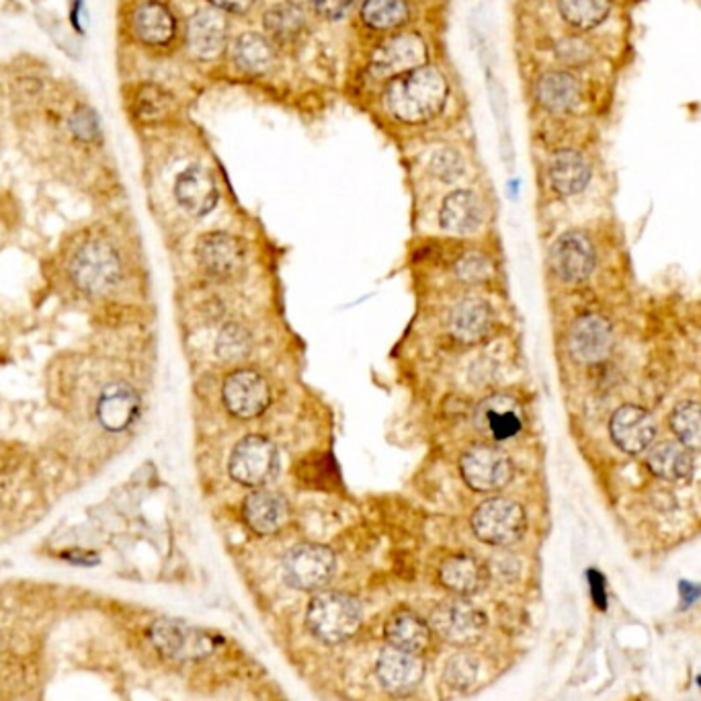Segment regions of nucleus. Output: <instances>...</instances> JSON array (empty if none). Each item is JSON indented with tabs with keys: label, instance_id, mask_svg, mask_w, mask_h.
<instances>
[{
	"label": "nucleus",
	"instance_id": "1",
	"mask_svg": "<svg viewBox=\"0 0 701 701\" xmlns=\"http://www.w3.org/2000/svg\"><path fill=\"white\" fill-rule=\"evenodd\" d=\"M447 95L450 87L442 72L433 66H418L389 80L384 103L392 117L403 124H425L442 113Z\"/></svg>",
	"mask_w": 701,
	"mask_h": 701
},
{
	"label": "nucleus",
	"instance_id": "2",
	"mask_svg": "<svg viewBox=\"0 0 701 701\" xmlns=\"http://www.w3.org/2000/svg\"><path fill=\"white\" fill-rule=\"evenodd\" d=\"M362 605L340 591H323L312 599L306 623L312 634L326 644H338L353 636L362 625Z\"/></svg>",
	"mask_w": 701,
	"mask_h": 701
},
{
	"label": "nucleus",
	"instance_id": "3",
	"mask_svg": "<svg viewBox=\"0 0 701 701\" xmlns=\"http://www.w3.org/2000/svg\"><path fill=\"white\" fill-rule=\"evenodd\" d=\"M72 282L87 294H105L121 282V260L107 240H87L70 260Z\"/></svg>",
	"mask_w": 701,
	"mask_h": 701
},
{
	"label": "nucleus",
	"instance_id": "4",
	"mask_svg": "<svg viewBox=\"0 0 701 701\" xmlns=\"http://www.w3.org/2000/svg\"><path fill=\"white\" fill-rule=\"evenodd\" d=\"M472 530L484 544L506 547L517 544L523 537L527 530V515L523 506L511 498H488L476 506Z\"/></svg>",
	"mask_w": 701,
	"mask_h": 701
},
{
	"label": "nucleus",
	"instance_id": "5",
	"mask_svg": "<svg viewBox=\"0 0 701 701\" xmlns=\"http://www.w3.org/2000/svg\"><path fill=\"white\" fill-rule=\"evenodd\" d=\"M228 467L233 481L247 488H263L279 472V452L267 437L248 435L236 443Z\"/></svg>",
	"mask_w": 701,
	"mask_h": 701
},
{
	"label": "nucleus",
	"instance_id": "6",
	"mask_svg": "<svg viewBox=\"0 0 701 701\" xmlns=\"http://www.w3.org/2000/svg\"><path fill=\"white\" fill-rule=\"evenodd\" d=\"M337 559L330 547L320 544L294 545L284 559L286 583L298 591H318L330 583Z\"/></svg>",
	"mask_w": 701,
	"mask_h": 701
},
{
	"label": "nucleus",
	"instance_id": "7",
	"mask_svg": "<svg viewBox=\"0 0 701 701\" xmlns=\"http://www.w3.org/2000/svg\"><path fill=\"white\" fill-rule=\"evenodd\" d=\"M155 649L170 661L191 662L206 659L214 650L211 638L181 620H158L150 628Z\"/></svg>",
	"mask_w": 701,
	"mask_h": 701
},
{
	"label": "nucleus",
	"instance_id": "8",
	"mask_svg": "<svg viewBox=\"0 0 701 701\" xmlns=\"http://www.w3.org/2000/svg\"><path fill=\"white\" fill-rule=\"evenodd\" d=\"M462 476L472 491L494 493L505 488L515 476L511 457L491 445H474L462 455Z\"/></svg>",
	"mask_w": 701,
	"mask_h": 701
},
{
	"label": "nucleus",
	"instance_id": "9",
	"mask_svg": "<svg viewBox=\"0 0 701 701\" xmlns=\"http://www.w3.org/2000/svg\"><path fill=\"white\" fill-rule=\"evenodd\" d=\"M428 625L445 642L454 646H470L481 640L486 615L464 599H452L435 608Z\"/></svg>",
	"mask_w": 701,
	"mask_h": 701
},
{
	"label": "nucleus",
	"instance_id": "10",
	"mask_svg": "<svg viewBox=\"0 0 701 701\" xmlns=\"http://www.w3.org/2000/svg\"><path fill=\"white\" fill-rule=\"evenodd\" d=\"M221 396L228 413L243 421L263 415L271 403L269 384L255 369H236L226 377Z\"/></svg>",
	"mask_w": 701,
	"mask_h": 701
},
{
	"label": "nucleus",
	"instance_id": "11",
	"mask_svg": "<svg viewBox=\"0 0 701 701\" xmlns=\"http://www.w3.org/2000/svg\"><path fill=\"white\" fill-rule=\"evenodd\" d=\"M427 62V46L416 33H398L379 43L369 62L374 78H396Z\"/></svg>",
	"mask_w": 701,
	"mask_h": 701
},
{
	"label": "nucleus",
	"instance_id": "12",
	"mask_svg": "<svg viewBox=\"0 0 701 701\" xmlns=\"http://www.w3.org/2000/svg\"><path fill=\"white\" fill-rule=\"evenodd\" d=\"M552 269L566 284H583L595 271V247L583 233H566L554 243L550 253Z\"/></svg>",
	"mask_w": 701,
	"mask_h": 701
},
{
	"label": "nucleus",
	"instance_id": "13",
	"mask_svg": "<svg viewBox=\"0 0 701 701\" xmlns=\"http://www.w3.org/2000/svg\"><path fill=\"white\" fill-rule=\"evenodd\" d=\"M610 435L625 454H642L656 437V423L646 408L623 404L611 416Z\"/></svg>",
	"mask_w": 701,
	"mask_h": 701
},
{
	"label": "nucleus",
	"instance_id": "14",
	"mask_svg": "<svg viewBox=\"0 0 701 701\" xmlns=\"http://www.w3.org/2000/svg\"><path fill=\"white\" fill-rule=\"evenodd\" d=\"M199 267L214 279H233L245 267V250L233 234L209 233L197 243Z\"/></svg>",
	"mask_w": 701,
	"mask_h": 701
},
{
	"label": "nucleus",
	"instance_id": "15",
	"mask_svg": "<svg viewBox=\"0 0 701 701\" xmlns=\"http://www.w3.org/2000/svg\"><path fill=\"white\" fill-rule=\"evenodd\" d=\"M376 673L386 691L394 695H406L421 685L425 664L415 652L389 646L377 656Z\"/></svg>",
	"mask_w": 701,
	"mask_h": 701
},
{
	"label": "nucleus",
	"instance_id": "16",
	"mask_svg": "<svg viewBox=\"0 0 701 701\" xmlns=\"http://www.w3.org/2000/svg\"><path fill=\"white\" fill-rule=\"evenodd\" d=\"M572 357L581 364H598L613 349L611 325L598 314L581 316L571 328Z\"/></svg>",
	"mask_w": 701,
	"mask_h": 701
},
{
	"label": "nucleus",
	"instance_id": "17",
	"mask_svg": "<svg viewBox=\"0 0 701 701\" xmlns=\"http://www.w3.org/2000/svg\"><path fill=\"white\" fill-rule=\"evenodd\" d=\"M175 197L189 216L204 218L218 204V185L208 169L195 165L177 177Z\"/></svg>",
	"mask_w": 701,
	"mask_h": 701
},
{
	"label": "nucleus",
	"instance_id": "18",
	"mask_svg": "<svg viewBox=\"0 0 701 701\" xmlns=\"http://www.w3.org/2000/svg\"><path fill=\"white\" fill-rule=\"evenodd\" d=\"M131 31L144 46L160 48L175 38L177 21L165 2L142 0L131 13Z\"/></svg>",
	"mask_w": 701,
	"mask_h": 701
},
{
	"label": "nucleus",
	"instance_id": "19",
	"mask_svg": "<svg viewBox=\"0 0 701 701\" xmlns=\"http://www.w3.org/2000/svg\"><path fill=\"white\" fill-rule=\"evenodd\" d=\"M228 21L218 9H206L195 13L187 23L189 48L204 60L218 58L226 48Z\"/></svg>",
	"mask_w": 701,
	"mask_h": 701
},
{
	"label": "nucleus",
	"instance_id": "20",
	"mask_svg": "<svg viewBox=\"0 0 701 701\" xmlns=\"http://www.w3.org/2000/svg\"><path fill=\"white\" fill-rule=\"evenodd\" d=\"M248 527L259 535L277 533L289 520V505L282 494L255 491L243 505Z\"/></svg>",
	"mask_w": 701,
	"mask_h": 701
},
{
	"label": "nucleus",
	"instance_id": "21",
	"mask_svg": "<svg viewBox=\"0 0 701 701\" xmlns=\"http://www.w3.org/2000/svg\"><path fill=\"white\" fill-rule=\"evenodd\" d=\"M484 221L481 197L467 189H457L443 199L440 224L450 234L476 233Z\"/></svg>",
	"mask_w": 701,
	"mask_h": 701
},
{
	"label": "nucleus",
	"instance_id": "22",
	"mask_svg": "<svg viewBox=\"0 0 701 701\" xmlns=\"http://www.w3.org/2000/svg\"><path fill=\"white\" fill-rule=\"evenodd\" d=\"M493 328V310L481 298L462 299L450 316V330L462 343H478Z\"/></svg>",
	"mask_w": 701,
	"mask_h": 701
},
{
	"label": "nucleus",
	"instance_id": "23",
	"mask_svg": "<svg viewBox=\"0 0 701 701\" xmlns=\"http://www.w3.org/2000/svg\"><path fill=\"white\" fill-rule=\"evenodd\" d=\"M547 177L556 194L572 197L584 191V187L591 181V167L583 155L574 150H560L550 160Z\"/></svg>",
	"mask_w": 701,
	"mask_h": 701
},
{
	"label": "nucleus",
	"instance_id": "24",
	"mask_svg": "<svg viewBox=\"0 0 701 701\" xmlns=\"http://www.w3.org/2000/svg\"><path fill=\"white\" fill-rule=\"evenodd\" d=\"M478 421L481 427L496 442H509L517 437L523 427L520 406L505 396H494L484 401L478 411Z\"/></svg>",
	"mask_w": 701,
	"mask_h": 701
},
{
	"label": "nucleus",
	"instance_id": "25",
	"mask_svg": "<svg viewBox=\"0 0 701 701\" xmlns=\"http://www.w3.org/2000/svg\"><path fill=\"white\" fill-rule=\"evenodd\" d=\"M649 466L652 474L662 481L689 482L693 478L695 462L685 445L661 442L650 450Z\"/></svg>",
	"mask_w": 701,
	"mask_h": 701
},
{
	"label": "nucleus",
	"instance_id": "26",
	"mask_svg": "<svg viewBox=\"0 0 701 701\" xmlns=\"http://www.w3.org/2000/svg\"><path fill=\"white\" fill-rule=\"evenodd\" d=\"M440 581L450 593H454L457 598H467V595L478 593L484 586L486 571L478 560L467 554H455L443 562L440 569Z\"/></svg>",
	"mask_w": 701,
	"mask_h": 701
},
{
	"label": "nucleus",
	"instance_id": "27",
	"mask_svg": "<svg viewBox=\"0 0 701 701\" xmlns=\"http://www.w3.org/2000/svg\"><path fill=\"white\" fill-rule=\"evenodd\" d=\"M535 95H537V101L547 111L566 113L581 101V87H579V80L569 72L552 70L537 80Z\"/></svg>",
	"mask_w": 701,
	"mask_h": 701
},
{
	"label": "nucleus",
	"instance_id": "28",
	"mask_svg": "<svg viewBox=\"0 0 701 701\" xmlns=\"http://www.w3.org/2000/svg\"><path fill=\"white\" fill-rule=\"evenodd\" d=\"M389 646L421 654L431 642V625L408 610L396 611L386 623Z\"/></svg>",
	"mask_w": 701,
	"mask_h": 701
},
{
	"label": "nucleus",
	"instance_id": "29",
	"mask_svg": "<svg viewBox=\"0 0 701 701\" xmlns=\"http://www.w3.org/2000/svg\"><path fill=\"white\" fill-rule=\"evenodd\" d=\"M233 60L238 70L247 72L250 77H259L271 70L275 52H273L269 39L263 38L255 31H247V33H240L234 41Z\"/></svg>",
	"mask_w": 701,
	"mask_h": 701
},
{
	"label": "nucleus",
	"instance_id": "30",
	"mask_svg": "<svg viewBox=\"0 0 701 701\" xmlns=\"http://www.w3.org/2000/svg\"><path fill=\"white\" fill-rule=\"evenodd\" d=\"M559 7L569 26L589 31L608 19L611 0H559Z\"/></svg>",
	"mask_w": 701,
	"mask_h": 701
},
{
	"label": "nucleus",
	"instance_id": "31",
	"mask_svg": "<svg viewBox=\"0 0 701 701\" xmlns=\"http://www.w3.org/2000/svg\"><path fill=\"white\" fill-rule=\"evenodd\" d=\"M411 17L406 0H365L362 19L367 27L377 31H388L404 26Z\"/></svg>",
	"mask_w": 701,
	"mask_h": 701
},
{
	"label": "nucleus",
	"instance_id": "32",
	"mask_svg": "<svg viewBox=\"0 0 701 701\" xmlns=\"http://www.w3.org/2000/svg\"><path fill=\"white\" fill-rule=\"evenodd\" d=\"M669 423L675 433L677 442L685 445L689 452H701L700 403L688 401V403L677 404Z\"/></svg>",
	"mask_w": 701,
	"mask_h": 701
},
{
	"label": "nucleus",
	"instance_id": "33",
	"mask_svg": "<svg viewBox=\"0 0 701 701\" xmlns=\"http://www.w3.org/2000/svg\"><path fill=\"white\" fill-rule=\"evenodd\" d=\"M250 350H253V335L248 328L238 323H230L221 328L216 340V353L221 362H228V364L243 362L250 355Z\"/></svg>",
	"mask_w": 701,
	"mask_h": 701
},
{
	"label": "nucleus",
	"instance_id": "34",
	"mask_svg": "<svg viewBox=\"0 0 701 701\" xmlns=\"http://www.w3.org/2000/svg\"><path fill=\"white\" fill-rule=\"evenodd\" d=\"M302 14L304 13L294 7H275L265 17V27H267V31H271V36L275 38H294V36H298L299 29L304 26Z\"/></svg>",
	"mask_w": 701,
	"mask_h": 701
},
{
	"label": "nucleus",
	"instance_id": "35",
	"mask_svg": "<svg viewBox=\"0 0 701 701\" xmlns=\"http://www.w3.org/2000/svg\"><path fill=\"white\" fill-rule=\"evenodd\" d=\"M289 7L298 9V11H312L328 21H337L349 13L355 4V0H287Z\"/></svg>",
	"mask_w": 701,
	"mask_h": 701
},
{
	"label": "nucleus",
	"instance_id": "36",
	"mask_svg": "<svg viewBox=\"0 0 701 701\" xmlns=\"http://www.w3.org/2000/svg\"><path fill=\"white\" fill-rule=\"evenodd\" d=\"M464 158L454 148H443L431 158V172L443 182H454L464 175Z\"/></svg>",
	"mask_w": 701,
	"mask_h": 701
},
{
	"label": "nucleus",
	"instance_id": "37",
	"mask_svg": "<svg viewBox=\"0 0 701 701\" xmlns=\"http://www.w3.org/2000/svg\"><path fill=\"white\" fill-rule=\"evenodd\" d=\"M138 116L144 119H155L169 111L170 97L156 85H144L138 92Z\"/></svg>",
	"mask_w": 701,
	"mask_h": 701
},
{
	"label": "nucleus",
	"instance_id": "38",
	"mask_svg": "<svg viewBox=\"0 0 701 701\" xmlns=\"http://www.w3.org/2000/svg\"><path fill=\"white\" fill-rule=\"evenodd\" d=\"M478 677V661L470 654H460L445 667V681L454 689H466Z\"/></svg>",
	"mask_w": 701,
	"mask_h": 701
},
{
	"label": "nucleus",
	"instance_id": "39",
	"mask_svg": "<svg viewBox=\"0 0 701 701\" xmlns=\"http://www.w3.org/2000/svg\"><path fill=\"white\" fill-rule=\"evenodd\" d=\"M68 126H70V131L77 136L78 140L91 142L99 134V117L92 111L91 107H80L70 117Z\"/></svg>",
	"mask_w": 701,
	"mask_h": 701
},
{
	"label": "nucleus",
	"instance_id": "40",
	"mask_svg": "<svg viewBox=\"0 0 701 701\" xmlns=\"http://www.w3.org/2000/svg\"><path fill=\"white\" fill-rule=\"evenodd\" d=\"M457 273H460V277L464 282H482V279L488 277L491 265L482 255H467V257L460 260Z\"/></svg>",
	"mask_w": 701,
	"mask_h": 701
},
{
	"label": "nucleus",
	"instance_id": "41",
	"mask_svg": "<svg viewBox=\"0 0 701 701\" xmlns=\"http://www.w3.org/2000/svg\"><path fill=\"white\" fill-rule=\"evenodd\" d=\"M586 581H589V589H591V599L595 603V608L599 611L608 610V583H605V576L601 572L591 569L586 572Z\"/></svg>",
	"mask_w": 701,
	"mask_h": 701
},
{
	"label": "nucleus",
	"instance_id": "42",
	"mask_svg": "<svg viewBox=\"0 0 701 701\" xmlns=\"http://www.w3.org/2000/svg\"><path fill=\"white\" fill-rule=\"evenodd\" d=\"M209 4L218 11L233 14H247L257 0H208Z\"/></svg>",
	"mask_w": 701,
	"mask_h": 701
},
{
	"label": "nucleus",
	"instance_id": "43",
	"mask_svg": "<svg viewBox=\"0 0 701 701\" xmlns=\"http://www.w3.org/2000/svg\"><path fill=\"white\" fill-rule=\"evenodd\" d=\"M681 589H679V593H681V603H683V608H689V605H693L698 599L701 598V586L700 584L693 583H683L679 584Z\"/></svg>",
	"mask_w": 701,
	"mask_h": 701
},
{
	"label": "nucleus",
	"instance_id": "44",
	"mask_svg": "<svg viewBox=\"0 0 701 701\" xmlns=\"http://www.w3.org/2000/svg\"><path fill=\"white\" fill-rule=\"evenodd\" d=\"M82 14H85V0H75V2H72V9H70V21H72V27L77 29L78 33L85 31Z\"/></svg>",
	"mask_w": 701,
	"mask_h": 701
}]
</instances>
